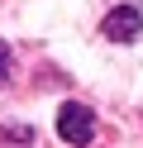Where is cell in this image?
I'll list each match as a JSON object with an SVG mask.
<instances>
[{
  "label": "cell",
  "mask_w": 143,
  "mask_h": 148,
  "mask_svg": "<svg viewBox=\"0 0 143 148\" xmlns=\"http://www.w3.org/2000/svg\"><path fill=\"white\" fill-rule=\"evenodd\" d=\"M5 77H10V48L0 43V86H5Z\"/></svg>",
  "instance_id": "3957f363"
},
{
  "label": "cell",
  "mask_w": 143,
  "mask_h": 148,
  "mask_svg": "<svg viewBox=\"0 0 143 148\" xmlns=\"http://www.w3.org/2000/svg\"><path fill=\"white\" fill-rule=\"evenodd\" d=\"M57 134L67 138V143H76V148H86L95 138V115L81 105V100H67L62 110H57Z\"/></svg>",
  "instance_id": "6da1fadb"
},
{
  "label": "cell",
  "mask_w": 143,
  "mask_h": 148,
  "mask_svg": "<svg viewBox=\"0 0 143 148\" xmlns=\"http://www.w3.org/2000/svg\"><path fill=\"white\" fill-rule=\"evenodd\" d=\"M138 34H143V14L133 10V5H119V10L105 14V38H114V43H133Z\"/></svg>",
  "instance_id": "7a4b0ae2"
}]
</instances>
